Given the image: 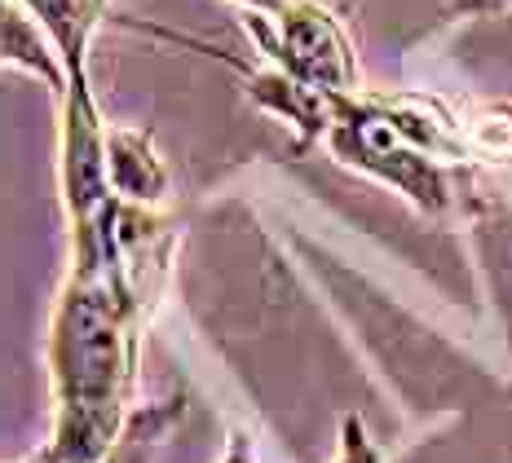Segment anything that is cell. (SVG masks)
I'll return each instance as SVG.
<instances>
[{
  "label": "cell",
  "mask_w": 512,
  "mask_h": 463,
  "mask_svg": "<svg viewBox=\"0 0 512 463\" xmlns=\"http://www.w3.org/2000/svg\"><path fill=\"white\" fill-rule=\"evenodd\" d=\"M460 120L473 164H512V102L473 106Z\"/></svg>",
  "instance_id": "7"
},
{
  "label": "cell",
  "mask_w": 512,
  "mask_h": 463,
  "mask_svg": "<svg viewBox=\"0 0 512 463\" xmlns=\"http://www.w3.org/2000/svg\"><path fill=\"white\" fill-rule=\"evenodd\" d=\"M146 318L115 292L98 261H71L49 327L53 441L45 463H106L124 437Z\"/></svg>",
  "instance_id": "1"
},
{
  "label": "cell",
  "mask_w": 512,
  "mask_h": 463,
  "mask_svg": "<svg viewBox=\"0 0 512 463\" xmlns=\"http://www.w3.org/2000/svg\"><path fill=\"white\" fill-rule=\"evenodd\" d=\"M221 463H252V441L243 437V433H234L230 437V450H226V459Z\"/></svg>",
  "instance_id": "11"
},
{
  "label": "cell",
  "mask_w": 512,
  "mask_h": 463,
  "mask_svg": "<svg viewBox=\"0 0 512 463\" xmlns=\"http://www.w3.org/2000/svg\"><path fill=\"white\" fill-rule=\"evenodd\" d=\"M252 45L261 49V62L279 67L287 80L318 98H345L358 93V58L345 27L332 9L318 0H287L279 14H243Z\"/></svg>",
  "instance_id": "3"
},
{
  "label": "cell",
  "mask_w": 512,
  "mask_h": 463,
  "mask_svg": "<svg viewBox=\"0 0 512 463\" xmlns=\"http://www.w3.org/2000/svg\"><path fill=\"white\" fill-rule=\"evenodd\" d=\"M177 415H181L177 397H173V402H164V406H155V411L133 415V424L124 428L120 446L111 450V459H106V463H151L155 446L168 437V428L177 424Z\"/></svg>",
  "instance_id": "8"
},
{
  "label": "cell",
  "mask_w": 512,
  "mask_h": 463,
  "mask_svg": "<svg viewBox=\"0 0 512 463\" xmlns=\"http://www.w3.org/2000/svg\"><path fill=\"white\" fill-rule=\"evenodd\" d=\"M504 9H512V0H451L446 18H495Z\"/></svg>",
  "instance_id": "10"
},
{
  "label": "cell",
  "mask_w": 512,
  "mask_h": 463,
  "mask_svg": "<svg viewBox=\"0 0 512 463\" xmlns=\"http://www.w3.org/2000/svg\"><path fill=\"white\" fill-rule=\"evenodd\" d=\"M36 463H45V459H36Z\"/></svg>",
  "instance_id": "13"
},
{
  "label": "cell",
  "mask_w": 512,
  "mask_h": 463,
  "mask_svg": "<svg viewBox=\"0 0 512 463\" xmlns=\"http://www.w3.org/2000/svg\"><path fill=\"white\" fill-rule=\"evenodd\" d=\"M323 146L332 150L336 164L362 172V177L380 181V186L398 190L420 217L429 221H451L464 208L460 190V168L437 159L429 146L393 120L384 93H345L332 102L327 115Z\"/></svg>",
  "instance_id": "2"
},
{
  "label": "cell",
  "mask_w": 512,
  "mask_h": 463,
  "mask_svg": "<svg viewBox=\"0 0 512 463\" xmlns=\"http://www.w3.org/2000/svg\"><path fill=\"white\" fill-rule=\"evenodd\" d=\"M234 5H239L243 14H265V18H270V14H279L287 0H234Z\"/></svg>",
  "instance_id": "12"
},
{
  "label": "cell",
  "mask_w": 512,
  "mask_h": 463,
  "mask_svg": "<svg viewBox=\"0 0 512 463\" xmlns=\"http://www.w3.org/2000/svg\"><path fill=\"white\" fill-rule=\"evenodd\" d=\"M106 177H111L115 199L142 203V208L164 203L168 186H173L164 159L155 155L151 133H142V128H111L106 124Z\"/></svg>",
  "instance_id": "4"
},
{
  "label": "cell",
  "mask_w": 512,
  "mask_h": 463,
  "mask_svg": "<svg viewBox=\"0 0 512 463\" xmlns=\"http://www.w3.org/2000/svg\"><path fill=\"white\" fill-rule=\"evenodd\" d=\"M23 9L45 27L49 45L58 49L62 67L71 75H89L93 31L111 18V0H23Z\"/></svg>",
  "instance_id": "5"
},
{
  "label": "cell",
  "mask_w": 512,
  "mask_h": 463,
  "mask_svg": "<svg viewBox=\"0 0 512 463\" xmlns=\"http://www.w3.org/2000/svg\"><path fill=\"white\" fill-rule=\"evenodd\" d=\"M336 463H384L380 446L371 441L367 424L358 415H345L340 419V450H336Z\"/></svg>",
  "instance_id": "9"
},
{
  "label": "cell",
  "mask_w": 512,
  "mask_h": 463,
  "mask_svg": "<svg viewBox=\"0 0 512 463\" xmlns=\"http://www.w3.org/2000/svg\"><path fill=\"white\" fill-rule=\"evenodd\" d=\"M0 67L27 71L45 80L53 93H67V67H62L58 49L49 45L45 27L14 0H0Z\"/></svg>",
  "instance_id": "6"
}]
</instances>
